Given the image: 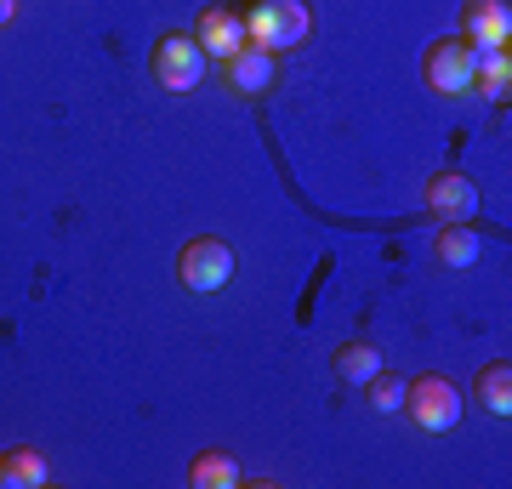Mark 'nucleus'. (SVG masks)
<instances>
[{
	"label": "nucleus",
	"mask_w": 512,
	"mask_h": 489,
	"mask_svg": "<svg viewBox=\"0 0 512 489\" xmlns=\"http://www.w3.org/2000/svg\"><path fill=\"white\" fill-rule=\"evenodd\" d=\"M473 393H478V410H490V416L507 421L512 416V359H490V364H484L478 381H473Z\"/></svg>",
	"instance_id": "11"
},
{
	"label": "nucleus",
	"mask_w": 512,
	"mask_h": 489,
	"mask_svg": "<svg viewBox=\"0 0 512 489\" xmlns=\"http://www.w3.org/2000/svg\"><path fill=\"white\" fill-rule=\"evenodd\" d=\"M473 74H478V52L467 35H444L427 46L421 57V80L427 91H439V97H461V91H473Z\"/></svg>",
	"instance_id": "2"
},
{
	"label": "nucleus",
	"mask_w": 512,
	"mask_h": 489,
	"mask_svg": "<svg viewBox=\"0 0 512 489\" xmlns=\"http://www.w3.org/2000/svg\"><path fill=\"white\" fill-rule=\"evenodd\" d=\"M148 69H154V80H160V91H194L205 80V52L200 40L183 35V29H171V35L154 40V57H148Z\"/></svg>",
	"instance_id": "5"
},
{
	"label": "nucleus",
	"mask_w": 512,
	"mask_h": 489,
	"mask_svg": "<svg viewBox=\"0 0 512 489\" xmlns=\"http://www.w3.org/2000/svg\"><path fill=\"white\" fill-rule=\"evenodd\" d=\"M421 205H427V217L433 222H473L478 217V182L467 171H433L427 188H421Z\"/></svg>",
	"instance_id": "6"
},
{
	"label": "nucleus",
	"mask_w": 512,
	"mask_h": 489,
	"mask_svg": "<svg viewBox=\"0 0 512 489\" xmlns=\"http://www.w3.org/2000/svg\"><path fill=\"white\" fill-rule=\"evenodd\" d=\"M52 478V461H46V450H35V444H18V450L0 455V484L6 489H40Z\"/></svg>",
	"instance_id": "10"
},
{
	"label": "nucleus",
	"mask_w": 512,
	"mask_h": 489,
	"mask_svg": "<svg viewBox=\"0 0 512 489\" xmlns=\"http://www.w3.org/2000/svg\"><path fill=\"white\" fill-rule=\"evenodd\" d=\"M365 387H370V404H376L382 416H399V404H404V381L393 376V370H376V376H370Z\"/></svg>",
	"instance_id": "16"
},
{
	"label": "nucleus",
	"mask_w": 512,
	"mask_h": 489,
	"mask_svg": "<svg viewBox=\"0 0 512 489\" xmlns=\"http://www.w3.org/2000/svg\"><path fill=\"white\" fill-rule=\"evenodd\" d=\"M239 18H245V40L251 46H268V52H291V46H302L308 40V0H245L239 6Z\"/></svg>",
	"instance_id": "1"
},
{
	"label": "nucleus",
	"mask_w": 512,
	"mask_h": 489,
	"mask_svg": "<svg viewBox=\"0 0 512 489\" xmlns=\"http://www.w3.org/2000/svg\"><path fill=\"white\" fill-rule=\"evenodd\" d=\"M399 410L416 421L421 433H450L461 421V393H456V381H444V376H416V381H404Z\"/></svg>",
	"instance_id": "4"
},
{
	"label": "nucleus",
	"mask_w": 512,
	"mask_h": 489,
	"mask_svg": "<svg viewBox=\"0 0 512 489\" xmlns=\"http://www.w3.org/2000/svg\"><path fill=\"white\" fill-rule=\"evenodd\" d=\"M461 35L473 46H507L512 40V6L507 0H467L461 6Z\"/></svg>",
	"instance_id": "9"
},
{
	"label": "nucleus",
	"mask_w": 512,
	"mask_h": 489,
	"mask_svg": "<svg viewBox=\"0 0 512 489\" xmlns=\"http://www.w3.org/2000/svg\"><path fill=\"white\" fill-rule=\"evenodd\" d=\"M18 18V0H0V23H12Z\"/></svg>",
	"instance_id": "17"
},
{
	"label": "nucleus",
	"mask_w": 512,
	"mask_h": 489,
	"mask_svg": "<svg viewBox=\"0 0 512 489\" xmlns=\"http://www.w3.org/2000/svg\"><path fill=\"white\" fill-rule=\"evenodd\" d=\"M478 251H484V239L467 228V222H439V239H433V256H439L444 268H473Z\"/></svg>",
	"instance_id": "12"
},
{
	"label": "nucleus",
	"mask_w": 512,
	"mask_h": 489,
	"mask_svg": "<svg viewBox=\"0 0 512 489\" xmlns=\"http://www.w3.org/2000/svg\"><path fill=\"white\" fill-rule=\"evenodd\" d=\"M478 52V74H473V91H484V97H507V86H512V57H507V46H473Z\"/></svg>",
	"instance_id": "14"
},
{
	"label": "nucleus",
	"mask_w": 512,
	"mask_h": 489,
	"mask_svg": "<svg viewBox=\"0 0 512 489\" xmlns=\"http://www.w3.org/2000/svg\"><path fill=\"white\" fill-rule=\"evenodd\" d=\"M188 484L194 489H234L239 484V461L228 450H200L188 461Z\"/></svg>",
	"instance_id": "13"
},
{
	"label": "nucleus",
	"mask_w": 512,
	"mask_h": 489,
	"mask_svg": "<svg viewBox=\"0 0 512 489\" xmlns=\"http://www.w3.org/2000/svg\"><path fill=\"white\" fill-rule=\"evenodd\" d=\"M330 364H336V376L348 381V387H365L376 370H382V353L370 342H342L336 353H330Z\"/></svg>",
	"instance_id": "15"
},
{
	"label": "nucleus",
	"mask_w": 512,
	"mask_h": 489,
	"mask_svg": "<svg viewBox=\"0 0 512 489\" xmlns=\"http://www.w3.org/2000/svg\"><path fill=\"white\" fill-rule=\"evenodd\" d=\"M194 40H200L205 57H234L245 46V18L239 6H205L200 23H194Z\"/></svg>",
	"instance_id": "8"
},
{
	"label": "nucleus",
	"mask_w": 512,
	"mask_h": 489,
	"mask_svg": "<svg viewBox=\"0 0 512 489\" xmlns=\"http://www.w3.org/2000/svg\"><path fill=\"white\" fill-rule=\"evenodd\" d=\"M0 455H6V450H0Z\"/></svg>",
	"instance_id": "18"
},
{
	"label": "nucleus",
	"mask_w": 512,
	"mask_h": 489,
	"mask_svg": "<svg viewBox=\"0 0 512 489\" xmlns=\"http://www.w3.org/2000/svg\"><path fill=\"white\" fill-rule=\"evenodd\" d=\"M239 256L228 239H188L183 251H177V279H183V290H194V296H211V290H222L228 279H234Z\"/></svg>",
	"instance_id": "3"
},
{
	"label": "nucleus",
	"mask_w": 512,
	"mask_h": 489,
	"mask_svg": "<svg viewBox=\"0 0 512 489\" xmlns=\"http://www.w3.org/2000/svg\"><path fill=\"white\" fill-rule=\"evenodd\" d=\"M222 80H228V91H239V97H268L279 80V57L268 52V46H239L234 57H222Z\"/></svg>",
	"instance_id": "7"
}]
</instances>
